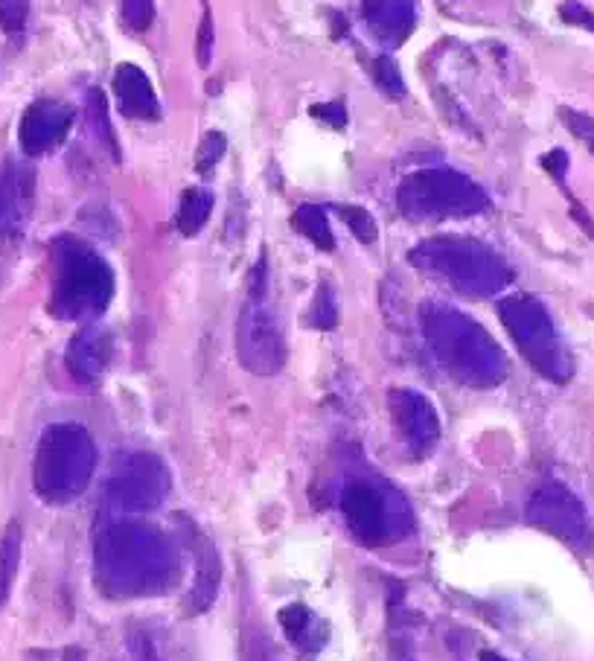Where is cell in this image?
I'll return each mask as SVG.
<instances>
[{"label": "cell", "mask_w": 594, "mask_h": 661, "mask_svg": "<svg viewBox=\"0 0 594 661\" xmlns=\"http://www.w3.org/2000/svg\"><path fill=\"white\" fill-rule=\"evenodd\" d=\"M498 318L510 332L522 359L548 382L565 385L574 373V362L562 341L548 306L533 295H510L498 303Z\"/></svg>", "instance_id": "cell-7"}, {"label": "cell", "mask_w": 594, "mask_h": 661, "mask_svg": "<svg viewBox=\"0 0 594 661\" xmlns=\"http://www.w3.org/2000/svg\"><path fill=\"white\" fill-rule=\"evenodd\" d=\"M312 114H315V120L330 123L332 129L347 126V108H344L341 102H324V105H315V108H312Z\"/></svg>", "instance_id": "cell-34"}, {"label": "cell", "mask_w": 594, "mask_h": 661, "mask_svg": "<svg viewBox=\"0 0 594 661\" xmlns=\"http://www.w3.org/2000/svg\"><path fill=\"white\" fill-rule=\"evenodd\" d=\"M94 574L108 597L161 595L175 577V551L158 528L120 519L97 533Z\"/></svg>", "instance_id": "cell-1"}, {"label": "cell", "mask_w": 594, "mask_h": 661, "mask_svg": "<svg viewBox=\"0 0 594 661\" xmlns=\"http://www.w3.org/2000/svg\"><path fill=\"white\" fill-rule=\"evenodd\" d=\"M542 166L554 175V181L557 184H565V172H568V155L562 152V149H554V152H548L545 158H542Z\"/></svg>", "instance_id": "cell-35"}, {"label": "cell", "mask_w": 594, "mask_h": 661, "mask_svg": "<svg viewBox=\"0 0 594 661\" xmlns=\"http://www.w3.org/2000/svg\"><path fill=\"white\" fill-rule=\"evenodd\" d=\"M111 91H114L117 108L126 117H132V120H158L161 117V102H158V94H155L149 76L132 62H123L114 70Z\"/></svg>", "instance_id": "cell-17"}, {"label": "cell", "mask_w": 594, "mask_h": 661, "mask_svg": "<svg viewBox=\"0 0 594 661\" xmlns=\"http://www.w3.org/2000/svg\"><path fill=\"white\" fill-rule=\"evenodd\" d=\"M362 21L367 33L382 47H402L417 30L414 0H362Z\"/></svg>", "instance_id": "cell-15"}, {"label": "cell", "mask_w": 594, "mask_h": 661, "mask_svg": "<svg viewBox=\"0 0 594 661\" xmlns=\"http://www.w3.org/2000/svg\"><path fill=\"white\" fill-rule=\"evenodd\" d=\"M213 213V193L204 187H190L184 190V196L178 201V213H175V228L184 236H196L204 222Z\"/></svg>", "instance_id": "cell-21"}, {"label": "cell", "mask_w": 594, "mask_h": 661, "mask_svg": "<svg viewBox=\"0 0 594 661\" xmlns=\"http://www.w3.org/2000/svg\"><path fill=\"white\" fill-rule=\"evenodd\" d=\"M76 111L62 100H35L18 126V143L27 158H44L67 140Z\"/></svg>", "instance_id": "cell-12"}, {"label": "cell", "mask_w": 594, "mask_h": 661, "mask_svg": "<svg viewBox=\"0 0 594 661\" xmlns=\"http://www.w3.org/2000/svg\"><path fill=\"white\" fill-rule=\"evenodd\" d=\"M222 583V560L213 542L198 539L196 545V583H193V612H207L219 595Z\"/></svg>", "instance_id": "cell-19"}, {"label": "cell", "mask_w": 594, "mask_h": 661, "mask_svg": "<svg viewBox=\"0 0 594 661\" xmlns=\"http://www.w3.org/2000/svg\"><path fill=\"white\" fill-rule=\"evenodd\" d=\"M408 260L423 274L446 283L463 298H493L513 283V268L490 245L466 236L423 239Z\"/></svg>", "instance_id": "cell-3"}, {"label": "cell", "mask_w": 594, "mask_h": 661, "mask_svg": "<svg viewBox=\"0 0 594 661\" xmlns=\"http://www.w3.org/2000/svg\"><path fill=\"white\" fill-rule=\"evenodd\" d=\"M560 15L565 24H574V27H583V30H589L594 33V12H589L583 3H577V0H568V3H562L560 6Z\"/></svg>", "instance_id": "cell-32"}, {"label": "cell", "mask_w": 594, "mask_h": 661, "mask_svg": "<svg viewBox=\"0 0 594 661\" xmlns=\"http://www.w3.org/2000/svg\"><path fill=\"white\" fill-rule=\"evenodd\" d=\"M420 330L437 364L466 388H495L507 379L510 362L501 344L466 312L426 300L420 306Z\"/></svg>", "instance_id": "cell-2"}, {"label": "cell", "mask_w": 594, "mask_h": 661, "mask_svg": "<svg viewBox=\"0 0 594 661\" xmlns=\"http://www.w3.org/2000/svg\"><path fill=\"white\" fill-rule=\"evenodd\" d=\"M292 225L297 233H303L315 248L321 251H332L335 248V236H332L330 219H327V210L318 207V204H300L292 216Z\"/></svg>", "instance_id": "cell-22"}, {"label": "cell", "mask_w": 594, "mask_h": 661, "mask_svg": "<svg viewBox=\"0 0 594 661\" xmlns=\"http://www.w3.org/2000/svg\"><path fill=\"white\" fill-rule=\"evenodd\" d=\"M172 487L166 463L152 452H123L105 481V493L120 510L143 513L155 510Z\"/></svg>", "instance_id": "cell-10"}, {"label": "cell", "mask_w": 594, "mask_h": 661, "mask_svg": "<svg viewBox=\"0 0 594 661\" xmlns=\"http://www.w3.org/2000/svg\"><path fill=\"white\" fill-rule=\"evenodd\" d=\"M239 659L242 661H283L280 659V653L274 650L271 638L265 635V629L257 627V624H245V629H242Z\"/></svg>", "instance_id": "cell-24"}, {"label": "cell", "mask_w": 594, "mask_h": 661, "mask_svg": "<svg viewBox=\"0 0 594 661\" xmlns=\"http://www.w3.org/2000/svg\"><path fill=\"white\" fill-rule=\"evenodd\" d=\"M53 254L50 312L62 321H94L114 298V271L88 242L59 236Z\"/></svg>", "instance_id": "cell-4"}, {"label": "cell", "mask_w": 594, "mask_h": 661, "mask_svg": "<svg viewBox=\"0 0 594 661\" xmlns=\"http://www.w3.org/2000/svg\"><path fill=\"white\" fill-rule=\"evenodd\" d=\"M65 362L73 379H79L85 385L97 382L111 362V335L97 324H85L70 338Z\"/></svg>", "instance_id": "cell-16"}, {"label": "cell", "mask_w": 594, "mask_h": 661, "mask_svg": "<svg viewBox=\"0 0 594 661\" xmlns=\"http://www.w3.org/2000/svg\"><path fill=\"white\" fill-rule=\"evenodd\" d=\"M27 18H30V0H0V30L3 33H24Z\"/></svg>", "instance_id": "cell-30"}, {"label": "cell", "mask_w": 594, "mask_h": 661, "mask_svg": "<svg viewBox=\"0 0 594 661\" xmlns=\"http://www.w3.org/2000/svg\"><path fill=\"white\" fill-rule=\"evenodd\" d=\"M373 82L379 85V91L385 97H394V100H402L405 97V82H402V73L391 56H379L373 62Z\"/></svg>", "instance_id": "cell-26"}, {"label": "cell", "mask_w": 594, "mask_h": 661, "mask_svg": "<svg viewBox=\"0 0 594 661\" xmlns=\"http://www.w3.org/2000/svg\"><path fill=\"white\" fill-rule=\"evenodd\" d=\"M35 204V172L33 166L9 158L0 166V242L18 239Z\"/></svg>", "instance_id": "cell-14"}, {"label": "cell", "mask_w": 594, "mask_h": 661, "mask_svg": "<svg viewBox=\"0 0 594 661\" xmlns=\"http://www.w3.org/2000/svg\"><path fill=\"white\" fill-rule=\"evenodd\" d=\"M236 353L245 370L257 376H274L286 364V335L277 321V312L268 300V263H260L251 271L248 300L242 306L239 324H236Z\"/></svg>", "instance_id": "cell-9"}, {"label": "cell", "mask_w": 594, "mask_h": 661, "mask_svg": "<svg viewBox=\"0 0 594 661\" xmlns=\"http://www.w3.org/2000/svg\"><path fill=\"white\" fill-rule=\"evenodd\" d=\"M341 513L350 533L367 548H382V545L399 542L414 528V513L408 501L399 496L394 487L370 481V478H356L344 484Z\"/></svg>", "instance_id": "cell-8"}, {"label": "cell", "mask_w": 594, "mask_h": 661, "mask_svg": "<svg viewBox=\"0 0 594 661\" xmlns=\"http://www.w3.org/2000/svg\"><path fill=\"white\" fill-rule=\"evenodd\" d=\"M120 15L129 33H146L155 21V0H120Z\"/></svg>", "instance_id": "cell-27"}, {"label": "cell", "mask_w": 594, "mask_h": 661, "mask_svg": "<svg viewBox=\"0 0 594 661\" xmlns=\"http://www.w3.org/2000/svg\"><path fill=\"white\" fill-rule=\"evenodd\" d=\"M388 408L408 452L429 455L440 440V417L434 402L414 388H394L388 394Z\"/></svg>", "instance_id": "cell-13"}, {"label": "cell", "mask_w": 594, "mask_h": 661, "mask_svg": "<svg viewBox=\"0 0 594 661\" xmlns=\"http://www.w3.org/2000/svg\"><path fill=\"white\" fill-rule=\"evenodd\" d=\"M97 469V443L79 423H53L41 431L33 455V490L47 504L82 496Z\"/></svg>", "instance_id": "cell-5"}, {"label": "cell", "mask_w": 594, "mask_h": 661, "mask_svg": "<svg viewBox=\"0 0 594 661\" xmlns=\"http://www.w3.org/2000/svg\"><path fill=\"white\" fill-rule=\"evenodd\" d=\"M21 554H24V530H21L18 519H12L0 536V609L6 606V600L12 595V586L18 580Z\"/></svg>", "instance_id": "cell-20"}, {"label": "cell", "mask_w": 594, "mask_h": 661, "mask_svg": "<svg viewBox=\"0 0 594 661\" xmlns=\"http://www.w3.org/2000/svg\"><path fill=\"white\" fill-rule=\"evenodd\" d=\"M562 123L568 126V132L574 134L580 143L589 146V152L594 155V117L592 114H583V111H571V108H562L560 111Z\"/></svg>", "instance_id": "cell-31"}, {"label": "cell", "mask_w": 594, "mask_h": 661, "mask_svg": "<svg viewBox=\"0 0 594 661\" xmlns=\"http://www.w3.org/2000/svg\"><path fill=\"white\" fill-rule=\"evenodd\" d=\"M225 152H228V140H225V134L207 132L204 134V140H201V146H198L196 169L198 172H213L216 164L225 158Z\"/></svg>", "instance_id": "cell-29"}, {"label": "cell", "mask_w": 594, "mask_h": 661, "mask_svg": "<svg viewBox=\"0 0 594 661\" xmlns=\"http://www.w3.org/2000/svg\"><path fill=\"white\" fill-rule=\"evenodd\" d=\"M338 216L347 222V228L353 231V236L364 242V245H373L376 239H379V228H376V219L359 207V204H341L338 207Z\"/></svg>", "instance_id": "cell-25"}, {"label": "cell", "mask_w": 594, "mask_h": 661, "mask_svg": "<svg viewBox=\"0 0 594 661\" xmlns=\"http://www.w3.org/2000/svg\"><path fill=\"white\" fill-rule=\"evenodd\" d=\"M481 661H510V659H501V656H495V653H484Z\"/></svg>", "instance_id": "cell-36"}, {"label": "cell", "mask_w": 594, "mask_h": 661, "mask_svg": "<svg viewBox=\"0 0 594 661\" xmlns=\"http://www.w3.org/2000/svg\"><path fill=\"white\" fill-rule=\"evenodd\" d=\"M309 321L312 327L318 330H332L338 324V303H335V292L324 283L315 295V303H312V312H309Z\"/></svg>", "instance_id": "cell-28"}, {"label": "cell", "mask_w": 594, "mask_h": 661, "mask_svg": "<svg viewBox=\"0 0 594 661\" xmlns=\"http://www.w3.org/2000/svg\"><path fill=\"white\" fill-rule=\"evenodd\" d=\"M198 65L207 67L210 59H213V18L210 12H204L201 18V27H198V53H196Z\"/></svg>", "instance_id": "cell-33"}, {"label": "cell", "mask_w": 594, "mask_h": 661, "mask_svg": "<svg viewBox=\"0 0 594 661\" xmlns=\"http://www.w3.org/2000/svg\"><path fill=\"white\" fill-rule=\"evenodd\" d=\"M399 213L411 222L469 219L490 210L487 190L449 166H431L411 172L396 190Z\"/></svg>", "instance_id": "cell-6"}, {"label": "cell", "mask_w": 594, "mask_h": 661, "mask_svg": "<svg viewBox=\"0 0 594 661\" xmlns=\"http://www.w3.org/2000/svg\"><path fill=\"white\" fill-rule=\"evenodd\" d=\"M280 627L286 632V638L295 644L300 653L306 656H315L327 647V638H330V627L321 621V615H315L309 606L303 603H289L280 609Z\"/></svg>", "instance_id": "cell-18"}, {"label": "cell", "mask_w": 594, "mask_h": 661, "mask_svg": "<svg viewBox=\"0 0 594 661\" xmlns=\"http://www.w3.org/2000/svg\"><path fill=\"white\" fill-rule=\"evenodd\" d=\"M528 522L568 545H583L589 539V513L583 501L562 484H542L528 501Z\"/></svg>", "instance_id": "cell-11"}, {"label": "cell", "mask_w": 594, "mask_h": 661, "mask_svg": "<svg viewBox=\"0 0 594 661\" xmlns=\"http://www.w3.org/2000/svg\"><path fill=\"white\" fill-rule=\"evenodd\" d=\"M85 111H88V129L97 137L99 143L105 146V152H111L114 161H120V149H117V137H114V126L108 120V102L105 94L99 88H91L85 97Z\"/></svg>", "instance_id": "cell-23"}]
</instances>
